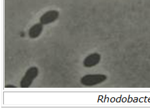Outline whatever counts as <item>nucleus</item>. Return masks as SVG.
<instances>
[{
	"mask_svg": "<svg viewBox=\"0 0 150 110\" xmlns=\"http://www.w3.org/2000/svg\"><path fill=\"white\" fill-rule=\"evenodd\" d=\"M107 78V76L103 74H86L81 78V83L86 87H92L104 82Z\"/></svg>",
	"mask_w": 150,
	"mask_h": 110,
	"instance_id": "1",
	"label": "nucleus"
},
{
	"mask_svg": "<svg viewBox=\"0 0 150 110\" xmlns=\"http://www.w3.org/2000/svg\"><path fill=\"white\" fill-rule=\"evenodd\" d=\"M5 88H16V87L14 86V85H5Z\"/></svg>",
	"mask_w": 150,
	"mask_h": 110,
	"instance_id": "6",
	"label": "nucleus"
},
{
	"mask_svg": "<svg viewBox=\"0 0 150 110\" xmlns=\"http://www.w3.org/2000/svg\"><path fill=\"white\" fill-rule=\"evenodd\" d=\"M39 71L37 67L32 66L28 69L25 74L21 79L20 82V86L22 88L30 87L33 81L37 78L38 75Z\"/></svg>",
	"mask_w": 150,
	"mask_h": 110,
	"instance_id": "2",
	"label": "nucleus"
},
{
	"mask_svg": "<svg viewBox=\"0 0 150 110\" xmlns=\"http://www.w3.org/2000/svg\"><path fill=\"white\" fill-rule=\"evenodd\" d=\"M59 13L58 11L55 10H49L46 12L40 17V22L43 25H47L51 24L59 18Z\"/></svg>",
	"mask_w": 150,
	"mask_h": 110,
	"instance_id": "3",
	"label": "nucleus"
},
{
	"mask_svg": "<svg viewBox=\"0 0 150 110\" xmlns=\"http://www.w3.org/2000/svg\"><path fill=\"white\" fill-rule=\"evenodd\" d=\"M43 29H44V25L42 23L39 22L34 24L33 26L30 27L29 31H28L29 37L31 39L37 38L40 36L43 31Z\"/></svg>",
	"mask_w": 150,
	"mask_h": 110,
	"instance_id": "5",
	"label": "nucleus"
},
{
	"mask_svg": "<svg viewBox=\"0 0 150 110\" xmlns=\"http://www.w3.org/2000/svg\"><path fill=\"white\" fill-rule=\"evenodd\" d=\"M101 55L98 53H93L90 55H88L83 61V66L85 67H92L98 65L100 62Z\"/></svg>",
	"mask_w": 150,
	"mask_h": 110,
	"instance_id": "4",
	"label": "nucleus"
}]
</instances>
